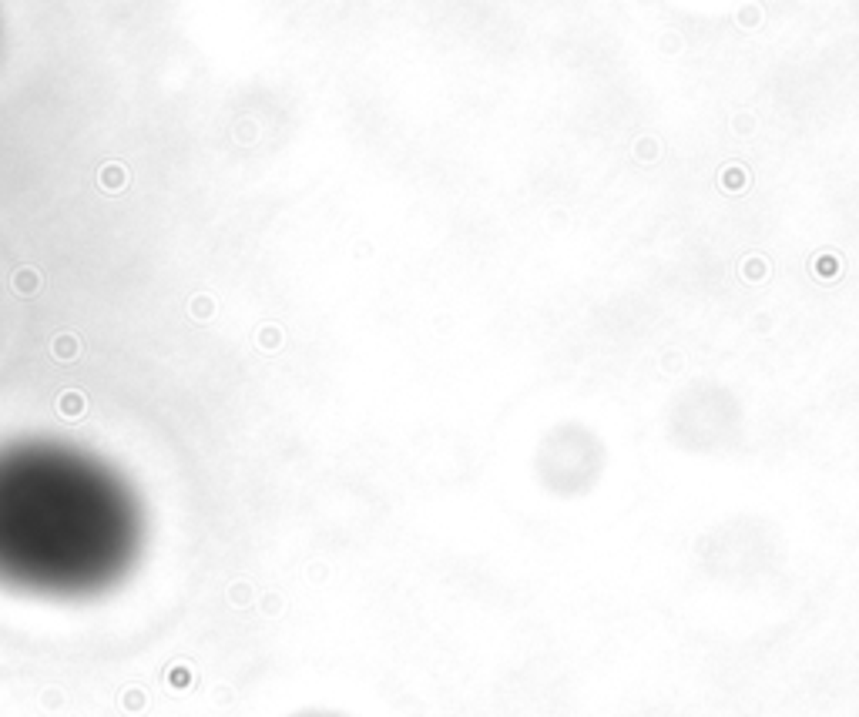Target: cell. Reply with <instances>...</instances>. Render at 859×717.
<instances>
[{
	"mask_svg": "<svg viewBox=\"0 0 859 717\" xmlns=\"http://www.w3.org/2000/svg\"><path fill=\"white\" fill-rule=\"evenodd\" d=\"M299 717H339V714H319V711H313V714H299Z\"/></svg>",
	"mask_w": 859,
	"mask_h": 717,
	"instance_id": "obj_1",
	"label": "cell"
}]
</instances>
